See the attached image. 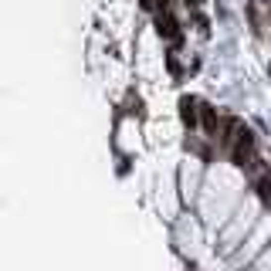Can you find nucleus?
I'll return each mask as SVG.
<instances>
[{"mask_svg":"<svg viewBox=\"0 0 271 271\" xmlns=\"http://www.w3.org/2000/svg\"><path fill=\"white\" fill-rule=\"evenodd\" d=\"M156 31H159L163 38H170V41H180V24H176L166 10H159V14H156Z\"/></svg>","mask_w":271,"mask_h":271,"instance_id":"obj_1","label":"nucleus"},{"mask_svg":"<svg viewBox=\"0 0 271 271\" xmlns=\"http://www.w3.org/2000/svg\"><path fill=\"white\" fill-rule=\"evenodd\" d=\"M180 116H183V122H187V126H190V129H194L197 126V102L194 98H180Z\"/></svg>","mask_w":271,"mask_h":271,"instance_id":"obj_2","label":"nucleus"},{"mask_svg":"<svg viewBox=\"0 0 271 271\" xmlns=\"http://www.w3.org/2000/svg\"><path fill=\"white\" fill-rule=\"evenodd\" d=\"M200 119H203V129L207 133H217V112L210 105H200Z\"/></svg>","mask_w":271,"mask_h":271,"instance_id":"obj_3","label":"nucleus"},{"mask_svg":"<svg viewBox=\"0 0 271 271\" xmlns=\"http://www.w3.org/2000/svg\"><path fill=\"white\" fill-rule=\"evenodd\" d=\"M187 7H200V0H187Z\"/></svg>","mask_w":271,"mask_h":271,"instance_id":"obj_4","label":"nucleus"},{"mask_svg":"<svg viewBox=\"0 0 271 271\" xmlns=\"http://www.w3.org/2000/svg\"><path fill=\"white\" fill-rule=\"evenodd\" d=\"M268 71H271V68H268Z\"/></svg>","mask_w":271,"mask_h":271,"instance_id":"obj_5","label":"nucleus"}]
</instances>
